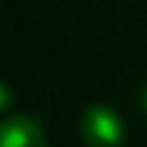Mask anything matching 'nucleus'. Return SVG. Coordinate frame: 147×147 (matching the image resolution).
Instances as JSON below:
<instances>
[{
  "label": "nucleus",
  "mask_w": 147,
  "mask_h": 147,
  "mask_svg": "<svg viewBox=\"0 0 147 147\" xmlns=\"http://www.w3.org/2000/svg\"><path fill=\"white\" fill-rule=\"evenodd\" d=\"M78 132H81V141L87 147H120L123 135H126V126H123V117L111 105L93 102L81 111Z\"/></svg>",
  "instance_id": "obj_1"
},
{
  "label": "nucleus",
  "mask_w": 147,
  "mask_h": 147,
  "mask_svg": "<svg viewBox=\"0 0 147 147\" xmlns=\"http://www.w3.org/2000/svg\"><path fill=\"white\" fill-rule=\"evenodd\" d=\"M0 147H48V141L36 117L12 114L0 120Z\"/></svg>",
  "instance_id": "obj_2"
},
{
  "label": "nucleus",
  "mask_w": 147,
  "mask_h": 147,
  "mask_svg": "<svg viewBox=\"0 0 147 147\" xmlns=\"http://www.w3.org/2000/svg\"><path fill=\"white\" fill-rule=\"evenodd\" d=\"M12 102H15V93H12V87L3 81V78H0V114H3V111H9Z\"/></svg>",
  "instance_id": "obj_3"
},
{
  "label": "nucleus",
  "mask_w": 147,
  "mask_h": 147,
  "mask_svg": "<svg viewBox=\"0 0 147 147\" xmlns=\"http://www.w3.org/2000/svg\"><path fill=\"white\" fill-rule=\"evenodd\" d=\"M141 105H144V111H147V87L141 90Z\"/></svg>",
  "instance_id": "obj_4"
}]
</instances>
